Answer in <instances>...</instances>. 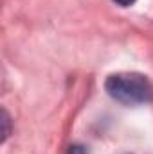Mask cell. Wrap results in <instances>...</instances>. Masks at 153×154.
<instances>
[{
	"mask_svg": "<svg viewBox=\"0 0 153 154\" xmlns=\"http://www.w3.org/2000/svg\"><path fill=\"white\" fill-rule=\"evenodd\" d=\"M67 154H88V151L83 147V145H70Z\"/></svg>",
	"mask_w": 153,
	"mask_h": 154,
	"instance_id": "obj_3",
	"label": "cell"
},
{
	"mask_svg": "<svg viewBox=\"0 0 153 154\" xmlns=\"http://www.w3.org/2000/svg\"><path fill=\"white\" fill-rule=\"evenodd\" d=\"M112 2H115V4L121 5V7H130V5H133L137 0H112Z\"/></svg>",
	"mask_w": 153,
	"mask_h": 154,
	"instance_id": "obj_4",
	"label": "cell"
},
{
	"mask_svg": "<svg viewBox=\"0 0 153 154\" xmlns=\"http://www.w3.org/2000/svg\"><path fill=\"white\" fill-rule=\"evenodd\" d=\"M2 124H4V140L9 136V116L5 111H2Z\"/></svg>",
	"mask_w": 153,
	"mask_h": 154,
	"instance_id": "obj_2",
	"label": "cell"
},
{
	"mask_svg": "<svg viewBox=\"0 0 153 154\" xmlns=\"http://www.w3.org/2000/svg\"><path fill=\"white\" fill-rule=\"evenodd\" d=\"M105 90L114 100L124 106H139L153 100V84L146 75L137 72L112 74L105 82Z\"/></svg>",
	"mask_w": 153,
	"mask_h": 154,
	"instance_id": "obj_1",
	"label": "cell"
}]
</instances>
